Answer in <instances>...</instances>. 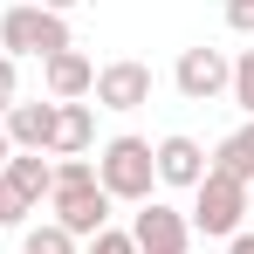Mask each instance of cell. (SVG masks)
Here are the masks:
<instances>
[{
  "label": "cell",
  "mask_w": 254,
  "mask_h": 254,
  "mask_svg": "<svg viewBox=\"0 0 254 254\" xmlns=\"http://www.w3.org/2000/svg\"><path fill=\"white\" fill-rule=\"evenodd\" d=\"M151 165H158V186L192 192V186L206 179V144H199V137H186V130H172V137L151 144Z\"/></svg>",
  "instance_id": "obj_8"
},
{
  "label": "cell",
  "mask_w": 254,
  "mask_h": 254,
  "mask_svg": "<svg viewBox=\"0 0 254 254\" xmlns=\"http://www.w3.org/2000/svg\"><path fill=\"white\" fill-rule=\"evenodd\" d=\"M14 103H21V62H14V55H0V117H7Z\"/></svg>",
  "instance_id": "obj_18"
},
{
  "label": "cell",
  "mask_w": 254,
  "mask_h": 254,
  "mask_svg": "<svg viewBox=\"0 0 254 254\" xmlns=\"http://www.w3.org/2000/svg\"><path fill=\"white\" fill-rule=\"evenodd\" d=\"M89 254H137V241H130V227H103V234H89Z\"/></svg>",
  "instance_id": "obj_17"
},
{
  "label": "cell",
  "mask_w": 254,
  "mask_h": 254,
  "mask_svg": "<svg viewBox=\"0 0 254 254\" xmlns=\"http://www.w3.org/2000/svg\"><path fill=\"white\" fill-rule=\"evenodd\" d=\"M130 241H137V254H192V220L165 199H144L130 220Z\"/></svg>",
  "instance_id": "obj_5"
},
{
  "label": "cell",
  "mask_w": 254,
  "mask_h": 254,
  "mask_svg": "<svg viewBox=\"0 0 254 254\" xmlns=\"http://www.w3.org/2000/svg\"><path fill=\"white\" fill-rule=\"evenodd\" d=\"M0 130H7L14 151H48V137H55V103H42V96L28 103V96H21V103L0 117Z\"/></svg>",
  "instance_id": "obj_10"
},
{
  "label": "cell",
  "mask_w": 254,
  "mask_h": 254,
  "mask_svg": "<svg viewBox=\"0 0 254 254\" xmlns=\"http://www.w3.org/2000/svg\"><path fill=\"white\" fill-rule=\"evenodd\" d=\"M89 96H96V110H144L151 103V69L144 62H103L96 69V83H89Z\"/></svg>",
  "instance_id": "obj_7"
},
{
  "label": "cell",
  "mask_w": 254,
  "mask_h": 254,
  "mask_svg": "<svg viewBox=\"0 0 254 254\" xmlns=\"http://www.w3.org/2000/svg\"><path fill=\"white\" fill-rule=\"evenodd\" d=\"M227 254H254V234H248V227H241V234L227 241Z\"/></svg>",
  "instance_id": "obj_20"
},
{
  "label": "cell",
  "mask_w": 254,
  "mask_h": 254,
  "mask_svg": "<svg viewBox=\"0 0 254 254\" xmlns=\"http://www.w3.org/2000/svg\"><path fill=\"white\" fill-rule=\"evenodd\" d=\"M227 28L234 35H254V0H227Z\"/></svg>",
  "instance_id": "obj_19"
},
{
  "label": "cell",
  "mask_w": 254,
  "mask_h": 254,
  "mask_svg": "<svg viewBox=\"0 0 254 254\" xmlns=\"http://www.w3.org/2000/svg\"><path fill=\"white\" fill-rule=\"evenodd\" d=\"M48 220H55L62 234H76V241H89V234L110 227V192L96 186V165H89V158H62V165H55Z\"/></svg>",
  "instance_id": "obj_1"
},
{
  "label": "cell",
  "mask_w": 254,
  "mask_h": 254,
  "mask_svg": "<svg viewBox=\"0 0 254 254\" xmlns=\"http://www.w3.org/2000/svg\"><path fill=\"white\" fill-rule=\"evenodd\" d=\"M28 199H21V192H14V186H7V172H0V227H28Z\"/></svg>",
  "instance_id": "obj_16"
},
{
  "label": "cell",
  "mask_w": 254,
  "mask_h": 254,
  "mask_svg": "<svg viewBox=\"0 0 254 254\" xmlns=\"http://www.w3.org/2000/svg\"><path fill=\"white\" fill-rule=\"evenodd\" d=\"M172 83H179L186 103H213V96H227V83H234V62H227V48H186L179 69H172Z\"/></svg>",
  "instance_id": "obj_6"
},
{
  "label": "cell",
  "mask_w": 254,
  "mask_h": 254,
  "mask_svg": "<svg viewBox=\"0 0 254 254\" xmlns=\"http://www.w3.org/2000/svg\"><path fill=\"white\" fill-rule=\"evenodd\" d=\"M248 192L254 186H241V179H227V172H213L206 165V179L192 186V234H206V241H234L241 234V220H248Z\"/></svg>",
  "instance_id": "obj_4"
},
{
  "label": "cell",
  "mask_w": 254,
  "mask_h": 254,
  "mask_svg": "<svg viewBox=\"0 0 254 254\" xmlns=\"http://www.w3.org/2000/svg\"><path fill=\"white\" fill-rule=\"evenodd\" d=\"M89 83H96V62H89L83 48H62V55H48V62H42V89H48V103H83Z\"/></svg>",
  "instance_id": "obj_9"
},
{
  "label": "cell",
  "mask_w": 254,
  "mask_h": 254,
  "mask_svg": "<svg viewBox=\"0 0 254 254\" xmlns=\"http://www.w3.org/2000/svg\"><path fill=\"white\" fill-rule=\"evenodd\" d=\"M227 96L254 117V48H241V55H234V83H227Z\"/></svg>",
  "instance_id": "obj_15"
},
{
  "label": "cell",
  "mask_w": 254,
  "mask_h": 254,
  "mask_svg": "<svg viewBox=\"0 0 254 254\" xmlns=\"http://www.w3.org/2000/svg\"><path fill=\"white\" fill-rule=\"evenodd\" d=\"M76 248H83V241H76V234H62L55 220H35V227L21 234V254H76Z\"/></svg>",
  "instance_id": "obj_14"
},
{
  "label": "cell",
  "mask_w": 254,
  "mask_h": 254,
  "mask_svg": "<svg viewBox=\"0 0 254 254\" xmlns=\"http://www.w3.org/2000/svg\"><path fill=\"white\" fill-rule=\"evenodd\" d=\"M35 7H48V14H69V7H83V0H35Z\"/></svg>",
  "instance_id": "obj_21"
},
{
  "label": "cell",
  "mask_w": 254,
  "mask_h": 254,
  "mask_svg": "<svg viewBox=\"0 0 254 254\" xmlns=\"http://www.w3.org/2000/svg\"><path fill=\"white\" fill-rule=\"evenodd\" d=\"M206 165H213V172H227V179H241V186H254V117L213 144V158H206Z\"/></svg>",
  "instance_id": "obj_13"
},
{
  "label": "cell",
  "mask_w": 254,
  "mask_h": 254,
  "mask_svg": "<svg viewBox=\"0 0 254 254\" xmlns=\"http://www.w3.org/2000/svg\"><path fill=\"white\" fill-rule=\"evenodd\" d=\"M7 158H14V144H7V130H0V165H7Z\"/></svg>",
  "instance_id": "obj_22"
},
{
  "label": "cell",
  "mask_w": 254,
  "mask_h": 254,
  "mask_svg": "<svg viewBox=\"0 0 254 254\" xmlns=\"http://www.w3.org/2000/svg\"><path fill=\"white\" fill-rule=\"evenodd\" d=\"M89 144H96V110H89V103H55V137H48V151H55V158H83Z\"/></svg>",
  "instance_id": "obj_11"
},
{
  "label": "cell",
  "mask_w": 254,
  "mask_h": 254,
  "mask_svg": "<svg viewBox=\"0 0 254 254\" xmlns=\"http://www.w3.org/2000/svg\"><path fill=\"white\" fill-rule=\"evenodd\" d=\"M69 42V21L62 14H48V7H35V0H21V7H7L0 14V55H35V62H48V55H62Z\"/></svg>",
  "instance_id": "obj_3"
},
{
  "label": "cell",
  "mask_w": 254,
  "mask_h": 254,
  "mask_svg": "<svg viewBox=\"0 0 254 254\" xmlns=\"http://www.w3.org/2000/svg\"><path fill=\"white\" fill-rule=\"evenodd\" d=\"M0 172H7V186H14L28 206H42V199H48V186H55V165H48L42 151H14Z\"/></svg>",
  "instance_id": "obj_12"
},
{
  "label": "cell",
  "mask_w": 254,
  "mask_h": 254,
  "mask_svg": "<svg viewBox=\"0 0 254 254\" xmlns=\"http://www.w3.org/2000/svg\"><path fill=\"white\" fill-rule=\"evenodd\" d=\"M248 213H254V192H248Z\"/></svg>",
  "instance_id": "obj_23"
},
{
  "label": "cell",
  "mask_w": 254,
  "mask_h": 254,
  "mask_svg": "<svg viewBox=\"0 0 254 254\" xmlns=\"http://www.w3.org/2000/svg\"><path fill=\"white\" fill-rule=\"evenodd\" d=\"M96 186L110 192V206L124 199V206H144V199H158V165H151V137H110L103 151H96Z\"/></svg>",
  "instance_id": "obj_2"
}]
</instances>
